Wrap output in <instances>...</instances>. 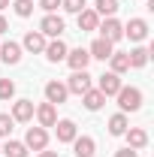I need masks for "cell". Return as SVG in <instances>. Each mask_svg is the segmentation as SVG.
I'll return each instance as SVG.
<instances>
[{
  "label": "cell",
  "mask_w": 154,
  "mask_h": 157,
  "mask_svg": "<svg viewBox=\"0 0 154 157\" xmlns=\"http://www.w3.org/2000/svg\"><path fill=\"white\" fill-rule=\"evenodd\" d=\"M115 97H118V106H121V112H124V115H127V112H139V109H142V91L133 88V85H130V88H127V85H121V91H118Z\"/></svg>",
  "instance_id": "6da1fadb"
},
{
  "label": "cell",
  "mask_w": 154,
  "mask_h": 157,
  "mask_svg": "<svg viewBox=\"0 0 154 157\" xmlns=\"http://www.w3.org/2000/svg\"><path fill=\"white\" fill-rule=\"evenodd\" d=\"M39 33L48 39H60V33H64V18L60 15H55V12H45V18L39 21Z\"/></svg>",
  "instance_id": "7a4b0ae2"
},
{
  "label": "cell",
  "mask_w": 154,
  "mask_h": 157,
  "mask_svg": "<svg viewBox=\"0 0 154 157\" xmlns=\"http://www.w3.org/2000/svg\"><path fill=\"white\" fill-rule=\"evenodd\" d=\"M97 30H100V36L109 39L112 45H115L118 39H124V24H121L115 15H112V18H106V21H100V24H97Z\"/></svg>",
  "instance_id": "3957f363"
},
{
  "label": "cell",
  "mask_w": 154,
  "mask_h": 157,
  "mask_svg": "<svg viewBox=\"0 0 154 157\" xmlns=\"http://www.w3.org/2000/svg\"><path fill=\"white\" fill-rule=\"evenodd\" d=\"M121 85H124V82H121V76H118V73H112V70H109V73H103V76L97 78V91H100L103 97H115L118 91H121Z\"/></svg>",
  "instance_id": "277c9868"
},
{
  "label": "cell",
  "mask_w": 154,
  "mask_h": 157,
  "mask_svg": "<svg viewBox=\"0 0 154 157\" xmlns=\"http://www.w3.org/2000/svg\"><path fill=\"white\" fill-rule=\"evenodd\" d=\"M91 88H94V82L88 76V70H76L73 76L67 78V91H70V94H79V97H82V94L91 91Z\"/></svg>",
  "instance_id": "5b68a950"
},
{
  "label": "cell",
  "mask_w": 154,
  "mask_h": 157,
  "mask_svg": "<svg viewBox=\"0 0 154 157\" xmlns=\"http://www.w3.org/2000/svg\"><path fill=\"white\" fill-rule=\"evenodd\" d=\"M67 97H70V91H67V85H64V82H58V78L45 82V103L60 106V103H67Z\"/></svg>",
  "instance_id": "8992f818"
},
{
  "label": "cell",
  "mask_w": 154,
  "mask_h": 157,
  "mask_svg": "<svg viewBox=\"0 0 154 157\" xmlns=\"http://www.w3.org/2000/svg\"><path fill=\"white\" fill-rule=\"evenodd\" d=\"M24 145H27V151H45V145H48V130H45V127H30L27 136H24Z\"/></svg>",
  "instance_id": "52a82bcc"
},
{
  "label": "cell",
  "mask_w": 154,
  "mask_h": 157,
  "mask_svg": "<svg viewBox=\"0 0 154 157\" xmlns=\"http://www.w3.org/2000/svg\"><path fill=\"white\" fill-rule=\"evenodd\" d=\"M124 36H130V42L148 39V21L145 18H130L127 24H124Z\"/></svg>",
  "instance_id": "ba28073f"
},
{
  "label": "cell",
  "mask_w": 154,
  "mask_h": 157,
  "mask_svg": "<svg viewBox=\"0 0 154 157\" xmlns=\"http://www.w3.org/2000/svg\"><path fill=\"white\" fill-rule=\"evenodd\" d=\"M33 115H37L39 127H55V124H58V106H52V103H39L37 109H33Z\"/></svg>",
  "instance_id": "9c48e42d"
},
{
  "label": "cell",
  "mask_w": 154,
  "mask_h": 157,
  "mask_svg": "<svg viewBox=\"0 0 154 157\" xmlns=\"http://www.w3.org/2000/svg\"><path fill=\"white\" fill-rule=\"evenodd\" d=\"M45 42H48V39L42 36L39 30H27L24 39H21V48H27L30 55H42V52H45Z\"/></svg>",
  "instance_id": "30bf717a"
},
{
  "label": "cell",
  "mask_w": 154,
  "mask_h": 157,
  "mask_svg": "<svg viewBox=\"0 0 154 157\" xmlns=\"http://www.w3.org/2000/svg\"><path fill=\"white\" fill-rule=\"evenodd\" d=\"M112 52H115V45H112L109 39H103V36H97L94 42H91V48H88L91 60H109V58H112Z\"/></svg>",
  "instance_id": "8fae6325"
},
{
  "label": "cell",
  "mask_w": 154,
  "mask_h": 157,
  "mask_svg": "<svg viewBox=\"0 0 154 157\" xmlns=\"http://www.w3.org/2000/svg\"><path fill=\"white\" fill-rule=\"evenodd\" d=\"M33 100H15L12 103V121H18V124H27L30 118H33Z\"/></svg>",
  "instance_id": "7c38bea8"
},
{
  "label": "cell",
  "mask_w": 154,
  "mask_h": 157,
  "mask_svg": "<svg viewBox=\"0 0 154 157\" xmlns=\"http://www.w3.org/2000/svg\"><path fill=\"white\" fill-rule=\"evenodd\" d=\"M64 60H67V63H70V70L76 73V70H88V63H91V55H88V48H70Z\"/></svg>",
  "instance_id": "4fadbf2b"
},
{
  "label": "cell",
  "mask_w": 154,
  "mask_h": 157,
  "mask_svg": "<svg viewBox=\"0 0 154 157\" xmlns=\"http://www.w3.org/2000/svg\"><path fill=\"white\" fill-rule=\"evenodd\" d=\"M67 52H70V48H67L64 39H52V42H45V52H42V55L48 58V63H60V60L67 58Z\"/></svg>",
  "instance_id": "5bb4252c"
},
{
  "label": "cell",
  "mask_w": 154,
  "mask_h": 157,
  "mask_svg": "<svg viewBox=\"0 0 154 157\" xmlns=\"http://www.w3.org/2000/svg\"><path fill=\"white\" fill-rule=\"evenodd\" d=\"M124 139H127V148H133V151H142V148L148 145V133H145L142 127H127Z\"/></svg>",
  "instance_id": "9a60e30c"
},
{
  "label": "cell",
  "mask_w": 154,
  "mask_h": 157,
  "mask_svg": "<svg viewBox=\"0 0 154 157\" xmlns=\"http://www.w3.org/2000/svg\"><path fill=\"white\" fill-rule=\"evenodd\" d=\"M0 60L9 63V67H15V63L21 60V45H18V42H12V39L3 42V45H0Z\"/></svg>",
  "instance_id": "2e32d148"
},
{
  "label": "cell",
  "mask_w": 154,
  "mask_h": 157,
  "mask_svg": "<svg viewBox=\"0 0 154 157\" xmlns=\"http://www.w3.org/2000/svg\"><path fill=\"white\" fill-rule=\"evenodd\" d=\"M55 133H58V142H73V139L79 136V130H76V121H70V118L58 121V124H55Z\"/></svg>",
  "instance_id": "e0dca14e"
},
{
  "label": "cell",
  "mask_w": 154,
  "mask_h": 157,
  "mask_svg": "<svg viewBox=\"0 0 154 157\" xmlns=\"http://www.w3.org/2000/svg\"><path fill=\"white\" fill-rule=\"evenodd\" d=\"M73 151H76V157H94L97 142L91 136H76L73 139Z\"/></svg>",
  "instance_id": "ac0fdd59"
},
{
  "label": "cell",
  "mask_w": 154,
  "mask_h": 157,
  "mask_svg": "<svg viewBox=\"0 0 154 157\" xmlns=\"http://www.w3.org/2000/svg\"><path fill=\"white\" fill-rule=\"evenodd\" d=\"M76 18H79V30H82V33H88V30H97V24H100V15H97L94 9H88V6L79 12Z\"/></svg>",
  "instance_id": "d6986e66"
},
{
  "label": "cell",
  "mask_w": 154,
  "mask_h": 157,
  "mask_svg": "<svg viewBox=\"0 0 154 157\" xmlns=\"http://www.w3.org/2000/svg\"><path fill=\"white\" fill-rule=\"evenodd\" d=\"M148 58H151V52H148L145 45H136V48H130V52H127V60H130V70H142V67L148 63Z\"/></svg>",
  "instance_id": "ffe728a7"
},
{
  "label": "cell",
  "mask_w": 154,
  "mask_h": 157,
  "mask_svg": "<svg viewBox=\"0 0 154 157\" xmlns=\"http://www.w3.org/2000/svg\"><path fill=\"white\" fill-rule=\"evenodd\" d=\"M82 103H85V109H88V112H97V109H103L106 97H103L97 88H91V91H85V94H82Z\"/></svg>",
  "instance_id": "44dd1931"
},
{
  "label": "cell",
  "mask_w": 154,
  "mask_h": 157,
  "mask_svg": "<svg viewBox=\"0 0 154 157\" xmlns=\"http://www.w3.org/2000/svg\"><path fill=\"white\" fill-rule=\"evenodd\" d=\"M127 127H130V124H127V115H124V112H115V115L109 118V133H112V136H124Z\"/></svg>",
  "instance_id": "7402d4cb"
},
{
  "label": "cell",
  "mask_w": 154,
  "mask_h": 157,
  "mask_svg": "<svg viewBox=\"0 0 154 157\" xmlns=\"http://www.w3.org/2000/svg\"><path fill=\"white\" fill-rule=\"evenodd\" d=\"M0 154H6V157H27V145H24V142H15V139H6V145L0 148Z\"/></svg>",
  "instance_id": "603a6c76"
},
{
  "label": "cell",
  "mask_w": 154,
  "mask_h": 157,
  "mask_svg": "<svg viewBox=\"0 0 154 157\" xmlns=\"http://www.w3.org/2000/svg\"><path fill=\"white\" fill-rule=\"evenodd\" d=\"M109 63H112V73H118V76H124V73L130 70V60H127V52H112Z\"/></svg>",
  "instance_id": "cb8c5ba5"
},
{
  "label": "cell",
  "mask_w": 154,
  "mask_h": 157,
  "mask_svg": "<svg viewBox=\"0 0 154 157\" xmlns=\"http://www.w3.org/2000/svg\"><path fill=\"white\" fill-rule=\"evenodd\" d=\"M94 12H97V15L112 18V15L118 12V0H97V3H94Z\"/></svg>",
  "instance_id": "d4e9b609"
},
{
  "label": "cell",
  "mask_w": 154,
  "mask_h": 157,
  "mask_svg": "<svg viewBox=\"0 0 154 157\" xmlns=\"http://www.w3.org/2000/svg\"><path fill=\"white\" fill-rule=\"evenodd\" d=\"M9 6L15 9L18 18H30V15H33V0H12Z\"/></svg>",
  "instance_id": "484cf974"
},
{
  "label": "cell",
  "mask_w": 154,
  "mask_h": 157,
  "mask_svg": "<svg viewBox=\"0 0 154 157\" xmlns=\"http://www.w3.org/2000/svg\"><path fill=\"white\" fill-rule=\"evenodd\" d=\"M12 127H15V121H12V115L0 112V139H9V136H12Z\"/></svg>",
  "instance_id": "4316f807"
},
{
  "label": "cell",
  "mask_w": 154,
  "mask_h": 157,
  "mask_svg": "<svg viewBox=\"0 0 154 157\" xmlns=\"http://www.w3.org/2000/svg\"><path fill=\"white\" fill-rule=\"evenodd\" d=\"M15 97V82L12 78H0V100H12Z\"/></svg>",
  "instance_id": "83f0119b"
},
{
  "label": "cell",
  "mask_w": 154,
  "mask_h": 157,
  "mask_svg": "<svg viewBox=\"0 0 154 157\" xmlns=\"http://www.w3.org/2000/svg\"><path fill=\"white\" fill-rule=\"evenodd\" d=\"M60 6H64L67 12H73V15H79V12H82V9H85L88 3H85V0H60Z\"/></svg>",
  "instance_id": "f1b7e54d"
},
{
  "label": "cell",
  "mask_w": 154,
  "mask_h": 157,
  "mask_svg": "<svg viewBox=\"0 0 154 157\" xmlns=\"http://www.w3.org/2000/svg\"><path fill=\"white\" fill-rule=\"evenodd\" d=\"M39 6H42L45 12H55V9L60 6V0H39Z\"/></svg>",
  "instance_id": "f546056e"
},
{
  "label": "cell",
  "mask_w": 154,
  "mask_h": 157,
  "mask_svg": "<svg viewBox=\"0 0 154 157\" xmlns=\"http://www.w3.org/2000/svg\"><path fill=\"white\" fill-rule=\"evenodd\" d=\"M115 157H139V151H133V148H118Z\"/></svg>",
  "instance_id": "4dcf8cb0"
},
{
  "label": "cell",
  "mask_w": 154,
  "mask_h": 157,
  "mask_svg": "<svg viewBox=\"0 0 154 157\" xmlns=\"http://www.w3.org/2000/svg\"><path fill=\"white\" fill-rule=\"evenodd\" d=\"M6 30H9V21H6L3 15H0V33H6Z\"/></svg>",
  "instance_id": "1f68e13d"
},
{
  "label": "cell",
  "mask_w": 154,
  "mask_h": 157,
  "mask_svg": "<svg viewBox=\"0 0 154 157\" xmlns=\"http://www.w3.org/2000/svg\"><path fill=\"white\" fill-rule=\"evenodd\" d=\"M37 157H58V151H39Z\"/></svg>",
  "instance_id": "d6a6232c"
},
{
  "label": "cell",
  "mask_w": 154,
  "mask_h": 157,
  "mask_svg": "<svg viewBox=\"0 0 154 157\" xmlns=\"http://www.w3.org/2000/svg\"><path fill=\"white\" fill-rule=\"evenodd\" d=\"M9 3H12V0H0V12H3V9H6Z\"/></svg>",
  "instance_id": "836d02e7"
}]
</instances>
